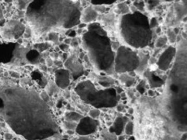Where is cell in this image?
<instances>
[{
  "label": "cell",
  "instance_id": "1",
  "mask_svg": "<svg viewBox=\"0 0 187 140\" xmlns=\"http://www.w3.org/2000/svg\"><path fill=\"white\" fill-rule=\"evenodd\" d=\"M0 99L3 105L1 116L17 134L39 140L45 132L48 138L49 134L53 136L58 132L47 104L36 91L4 82L0 84Z\"/></svg>",
  "mask_w": 187,
  "mask_h": 140
},
{
  "label": "cell",
  "instance_id": "2",
  "mask_svg": "<svg viewBox=\"0 0 187 140\" xmlns=\"http://www.w3.org/2000/svg\"><path fill=\"white\" fill-rule=\"evenodd\" d=\"M40 9H27L25 19L32 31L31 40L34 43L45 39L51 32L69 30L81 23V9L73 0H45Z\"/></svg>",
  "mask_w": 187,
  "mask_h": 140
},
{
  "label": "cell",
  "instance_id": "3",
  "mask_svg": "<svg viewBox=\"0 0 187 140\" xmlns=\"http://www.w3.org/2000/svg\"><path fill=\"white\" fill-rule=\"evenodd\" d=\"M137 140H180L181 131L160 101L142 98L137 105Z\"/></svg>",
  "mask_w": 187,
  "mask_h": 140
},
{
  "label": "cell",
  "instance_id": "4",
  "mask_svg": "<svg viewBox=\"0 0 187 140\" xmlns=\"http://www.w3.org/2000/svg\"><path fill=\"white\" fill-rule=\"evenodd\" d=\"M112 43L107 31L97 21L88 24L82 35V47L90 62L98 71L109 75L115 72V52Z\"/></svg>",
  "mask_w": 187,
  "mask_h": 140
},
{
  "label": "cell",
  "instance_id": "5",
  "mask_svg": "<svg viewBox=\"0 0 187 140\" xmlns=\"http://www.w3.org/2000/svg\"><path fill=\"white\" fill-rule=\"evenodd\" d=\"M118 30L124 45L137 50L146 48L153 39L149 18L142 11L135 10L121 16Z\"/></svg>",
  "mask_w": 187,
  "mask_h": 140
},
{
  "label": "cell",
  "instance_id": "6",
  "mask_svg": "<svg viewBox=\"0 0 187 140\" xmlns=\"http://www.w3.org/2000/svg\"><path fill=\"white\" fill-rule=\"evenodd\" d=\"M75 91L82 101L97 109L114 107L118 103L115 89L107 88L99 90L94 83L88 79L78 83Z\"/></svg>",
  "mask_w": 187,
  "mask_h": 140
},
{
  "label": "cell",
  "instance_id": "7",
  "mask_svg": "<svg viewBox=\"0 0 187 140\" xmlns=\"http://www.w3.org/2000/svg\"><path fill=\"white\" fill-rule=\"evenodd\" d=\"M140 57L137 50L126 45H120L115 51L114 71L119 74L134 72L140 66Z\"/></svg>",
  "mask_w": 187,
  "mask_h": 140
},
{
  "label": "cell",
  "instance_id": "8",
  "mask_svg": "<svg viewBox=\"0 0 187 140\" xmlns=\"http://www.w3.org/2000/svg\"><path fill=\"white\" fill-rule=\"evenodd\" d=\"M26 26L18 19H11L0 26V37L5 42H13L23 36Z\"/></svg>",
  "mask_w": 187,
  "mask_h": 140
},
{
  "label": "cell",
  "instance_id": "9",
  "mask_svg": "<svg viewBox=\"0 0 187 140\" xmlns=\"http://www.w3.org/2000/svg\"><path fill=\"white\" fill-rule=\"evenodd\" d=\"M64 65L75 80L84 75V67L80 61L79 55L75 52H72L69 55Z\"/></svg>",
  "mask_w": 187,
  "mask_h": 140
},
{
  "label": "cell",
  "instance_id": "10",
  "mask_svg": "<svg viewBox=\"0 0 187 140\" xmlns=\"http://www.w3.org/2000/svg\"><path fill=\"white\" fill-rule=\"evenodd\" d=\"M177 48L170 45L161 53L156 61L157 66L162 71H167L171 67L176 56Z\"/></svg>",
  "mask_w": 187,
  "mask_h": 140
},
{
  "label": "cell",
  "instance_id": "11",
  "mask_svg": "<svg viewBox=\"0 0 187 140\" xmlns=\"http://www.w3.org/2000/svg\"><path fill=\"white\" fill-rule=\"evenodd\" d=\"M99 125L98 121L91 117H82L75 128L76 132L81 136H87L95 132Z\"/></svg>",
  "mask_w": 187,
  "mask_h": 140
},
{
  "label": "cell",
  "instance_id": "12",
  "mask_svg": "<svg viewBox=\"0 0 187 140\" xmlns=\"http://www.w3.org/2000/svg\"><path fill=\"white\" fill-rule=\"evenodd\" d=\"M70 73L66 68H61L55 72V83L58 88L65 89L70 83Z\"/></svg>",
  "mask_w": 187,
  "mask_h": 140
},
{
  "label": "cell",
  "instance_id": "13",
  "mask_svg": "<svg viewBox=\"0 0 187 140\" xmlns=\"http://www.w3.org/2000/svg\"><path fill=\"white\" fill-rule=\"evenodd\" d=\"M99 14L95 10L92 6H88L81 12V22L89 24L96 21Z\"/></svg>",
  "mask_w": 187,
  "mask_h": 140
},
{
  "label": "cell",
  "instance_id": "14",
  "mask_svg": "<svg viewBox=\"0 0 187 140\" xmlns=\"http://www.w3.org/2000/svg\"><path fill=\"white\" fill-rule=\"evenodd\" d=\"M144 75L145 77L147 78L148 82L152 88L161 87L165 83V80L157 75V73L153 71L148 70L145 71L144 72Z\"/></svg>",
  "mask_w": 187,
  "mask_h": 140
},
{
  "label": "cell",
  "instance_id": "15",
  "mask_svg": "<svg viewBox=\"0 0 187 140\" xmlns=\"http://www.w3.org/2000/svg\"><path fill=\"white\" fill-rule=\"evenodd\" d=\"M174 13L178 20H183L187 16V0H183L181 2L174 5Z\"/></svg>",
  "mask_w": 187,
  "mask_h": 140
},
{
  "label": "cell",
  "instance_id": "16",
  "mask_svg": "<svg viewBox=\"0 0 187 140\" xmlns=\"http://www.w3.org/2000/svg\"><path fill=\"white\" fill-rule=\"evenodd\" d=\"M140 57V66L136 70L137 72L142 73L144 72L145 68L147 67L148 64L150 60V55L148 52H138Z\"/></svg>",
  "mask_w": 187,
  "mask_h": 140
},
{
  "label": "cell",
  "instance_id": "17",
  "mask_svg": "<svg viewBox=\"0 0 187 140\" xmlns=\"http://www.w3.org/2000/svg\"><path fill=\"white\" fill-rule=\"evenodd\" d=\"M125 122V118L121 117H118L114 123L113 125L110 127L109 131L114 133L116 135H121L124 129Z\"/></svg>",
  "mask_w": 187,
  "mask_h": 140
},
{
  "label": "cell",
  "instance_id": "18",
  "mask_svg": "<svg viewBox=\"0 0 187 140\" xmlns=\"http://www.w3.org/2000/svg\"><path fill=\"white\" fill-rule=\"evenodd\" d=\"M34 0H13L12 6L17 10L26 12Z\"/></svg>",
  "mask_w": 187,
  "mask_h": 140
},
{
  "label": "cell",
  "instance_id": "19",
  "mask_svg": "<svg viewBox=\"0 0 187 140\" xmlns=\"http://www.w3.org/2000/svg\"><path fill=\"white\" fill-rule=\"evenodd\" d=\"M115 10H116V13L119 14L121 16L131 12L130 7L125 2V1L120 2L116 5Z\"/></svg>",
  "mask_w": 187,
  "mask_h": 140
},
{
  "label": "cell",
  "instance_id": "20",
  "mask_svg": "<svg viewBox=\"0 0 187 140\" xmlns=\"http://www.w3.org/2000/svg\"><path fill=\"white\" fill-rule=\"evenodd\" d=\"M120 79L127 87H130L132 86L135 82V79L134 77L131 76L129 75L127 73L121 74V76L120 77Z\"/></svg>",
  "mask_w": 187,
  "mask_h": 140
},
{
  "label": "cell",
  "instance_id": "21",
  "mask_svg": "<svg viewBox=\"0 0 187 140\" xmlns=\"http://www.w3.org/2000/svg\"><path fill=\"white\" fill-rule=\"evenodd\" d=\"M119 0H90L92 6H111L118 2Z\"/></svg>",
  "mask_w": 187,
  "mask_h": 140
},
{
  "label": "cell",
  "instance_id": "22",
  "mask_svg": "<svg viewBox=\"0 0 187 140\" xmlns=\"http://www.w3.org/2000/svg\"><path fill=\"white\" fill-rule=\"evenodd\" d=\"M82 117H83L81 114L75 112H69L66 114V120L68 122H74L80 121Z\"/></svg>",
  "mask_w": 187,
  "mask_h": 140
},
{
  "label": "cell",
  "instance_id": "23",
  "mask_svg": "<svg viewBox=\"0 0 187 140\" xmlns=\"http://www.w3.org/2000/svg\"><path fill=\"white\" fill-rule=\"evenodd\" d=\"M168 42V40L166 36H161L156 39L155 42V47L156 49H160L163 48Z\"/></svg>",
  "mask_w": 187,
  "mask_h": 140
},
{
  "label": "cell",
  "instance_id": "24",
  "mask_svg": "<svg viewBox=\"0 0 187 140\" xmlns=\"http://www.w3.org/2000/svg\"><path fill=\"white\" fill-rule=\"evenodd\" d=\"M99 83L100 85L106 87V88H109L111 84H113L114 83V80L113 79L110 78H108V77H101L99 79Z\"/></svg>",
  "mask_w": 187,
  "mask_h": 140
},
{
  "label": "cell",
  "instance_id": "25",
  "mask_svg": "<svg viewBox=\"0 0 187 140\" xmlns=\"http://www.w3.org/2000/svg\"><path fill=\"white\" fill-rule=\"evenodd\" d=\"M168 42L172 44L176 43L177 39V35L174 32L173 29H170L167 32V35L166 36Z\"/></svg>",
  "mask_w": 187,
  "mask_h": 140
},
{
  "label": "cell",
  "instance_id": "26",
  "mask_svg": "<svg viewBox=\"0 0 187 140\" xmlns=\"http://www.w3.org/2000/svg\"><path fill=\"white\" fill-rule=\"evenodd\" d=\"M102 136L104 140H118L116 135L114 133L103 131L102 132Z\"/></svg>",
  "mask_w": 187,
  "mask_h": 140
},
{
  "label": "cell",
  "instance_id": "27",
  "mask_svg": "<svg viewBox=\"0 0 187 140\" xmlns=\"http://www.w3.org/2000/svg\"><path fill=\"white\" fill-rule=\"evenodd\" d=\"M134 125L132 122H128L125 127V132L127 135H131L134 132Z\"/></svg>",
  "mask_w": 187,
  "mask_h": 140
},
{
  "label": "cell",
  "instance_id": "28",
  "mask_svg": "<svg viewBox=\"0 0 187 140\" xmlns=\"http://www.w3.org/2000/svg\"><path fill=\"white\" fill-rule=\"evenodd\" d=\"M145 82L144 80H141L137 86V90L140 94H143L145 92Z\"/></svg>",
  "mask_w": 187,
  "mask_h": 140
},
{
  "label": "cell",
  "instance_id": "29",
  "mask_svg": "<svg viewBox=\"0 0 187 140\" xmlns=\"http://www.w3.org/2000/svg\"><path fill=\"white\" fill-rule=\"evenodd\" d=\"M100 114V111L97 109H92L89 112V115H90V117H91L92 118H93L95 120L99 116Z\"/></svg>",
  "mask_w": 187,
  "mask_h": 140
},
{
  "label": "cell",
  "instance_id": "30",
  "mask_svg": "<svg viewBox=\"0 0 187 140\" xmlns=\"http://www.w3.org/2000/svg\"><path fill=\"white\" fill-rule=\"evenodd\" d=\"M149 24L150 28L153 29L159 26V21L156 17H153L149 19Z\"/></svg>",
  "mask_w": 187,
  "mask_h": 140
},
{
  "label": "cell",
  "instance_id": "31",
  "mask_svg": "<svg viewBox=\"0 0 187 140\" xmlns=\"http://www.w3.org/2000/svg\"><path fill=\"white\" fill-rule=\"evenodd\" d=\"M53 61L50 57L45 59V65L48 68H52L53 66Z\"/></svg>",
  "mask_w": 187,
  "mask_h": 140
},
{
  "label": "cell",
  "instance_id": "32",
  "mask_svg": "<svg viewBox=\"0 0 187 140\" xmlns=\"http://www.w3.org/2000/svg\"><path fill=\"white\" fill-rule=\"evenodd\" d=\"M65 127L68 130H73L74 127H75V124H74V122H67L65 124Z\"/></svg>",
  "mask_w": 187,
  "mask_h": 140
},
{
  "label": "cell",
  "instance_id": "33",
  "mask_svg": "<svg viewBox=\"0 0 187 140\" xmlns=\"http://www.w3.org/2000/svg\"><path fill=\"white\" fill-rule=\"evenodd\" d=\"M58 46H59V48L60 50H62V51H64V52L66 51L67 50H68L69 48V45L65 44L64 43H61V44H59Z\"/></svg>",
  "mask_w": 187,
  "mask_h": 140
},
{
  "label": "cell",
  "instance_id": "34",
  "mask_svg": "<svg viewBox=\"0 0 187 140\" xmlns=\"http://www.w3.org/2000/svg\"><path fill=\"white\" fill-rule=\"evenodd\" d=\"M2 1H0V21L2 20L5 18V14L3 13V10L2 8Z\"/></svg>",
  "mask_w": 187,
  "mask_h": 140
},
{
  "label": "cell",
  "instance_id": "35",
  "mask_svg": "<svg viewBox=\"0 0 187 140\" xmlns=\"http://www.w3.org/2000/svg\"><path fill=\"white\" fill-rule=\"evenodd\" d=\"M9 75L14 79H18L19 78V74L16 71H12L11 72V73H9Z\"/></svg>",
  "mask_w": 187,
  "mask_h": 140
},
{
  "label": "cell",
  "instance_id": "36",
  "mask_svg": "<svg viewBox=\"0 0 187 140\" xmlns=\"http://www.w3.org/2000/svg\"><path fill=\"white\" fill-rule=\"evenodd\" d=\"M4 138H5V139L6 140H11L13 138V135L11 134H9V133H6L4 135Z\"/></svg>",
  "mask_w": 187,
  "mask_h": 140
},
{
  "label": "cell",
  "instance_id": "37",
  "mask_svg": "<svg viewBox=\"0 0 187 140\" xmlns=\"http://www.w3.org/2000/svg\"><path fill=\"white\" fill-rule=\"evenodd\" d=\"M77 140H95L92 138H88L85 136H82L81 137H80L79 138H77Z\"/></svg>",
  "mask_w": 187,
  "mask_h": 140
},
{
  "label": "cell",
  "instance_id": "38",
  "mask_svg": "<svg viewBox=\"0 0 187 140\" xmlns=\"http://www.w3.org/2000/svg\"><path fill=\"white\" fill-rule=\"evenodd\" d=\"M71 40H72V39H71V38L68 37V38H67V39H64V43L65 44L69 45V44L71 43Z\"/></svg>",
  "mask_w": 187,
  "mask_h": 140
},
{
  "label": "cell",
  "instance_id": "39",
  "mask_svg": "<svg viewBox=\"0 0 187 140\" xmlns=\"http://www.w3.org/2000/svg\"><path fill=\"white\" fill-rule=\"evenodd\" d=\"M187 132H185L183 133L181 137H180V140H187Z\"/></svg>",
  "mask_w": 187,
  "mask_h": 140
},
{
  "label": "cell",
  "instance_id": "40",
  "mask_svg": "<svg viewBox=\"0 0 187 140\" xmlns=\"http://www.w3.org/2000/svg\"><path fill=\"white\" fill-rule=\"evenodd\" d=\"M156 34H160L161 32V28L160 27H159V26H158L157 28H156Z\"/></svg>",
  "mask_w": 187,
  "mask_h": 140
},
{
  "label": "cell",
  "instance_id": "41",
  "mask_svg": "<svg viewBox=\"0 0 187 140\" xmlns=\"http://www.w3.org/2000/svg\"><path fill=\"white\" fill-rule=\"evenodd\" d=\"M174 32L175 33V34L178 36V34H179V29L178 28H174Z\"/></svg>",
  "mask_w": 187,
  "mask_h": 140
},
{
  "label": "cell",
  "instance_id": "42",
  "mask_svg": "<svg viewBox=\"0 0 187 140\" xmlns=\"http://www.w3.org/2000/svg\"><path fill=\"white\" fill-rule=\"evenodd\" d=\"M116 91L117 93H122V89L121 88H118L117 89H116Z\"/></svg>",
  "mask_w": 187,
  "mask_h": 140
},
{
  "label": "cell",
  "instance_id": "43",
  "mask_svg": "<svg viewBox=\"0 0 187 140\" xmlns=\"http://www.w3.org/2000/svg\"><path fill=\"white\" fill-rule=\"evenodd\" d=\"M148 93H149V96H153V95H154V92H153V91L152 90L149 91Z\"/></svg>",
  "mask_w": 187,
  "mask_h": 140
},
{
  "label": "cell",
  "instance_id": "44",
  "mask_svg": "<svg viewBox=\"0 0 187 140\" xmlns=\"http://www.w3.org/2000/svg\"><path fill=\"white\" fill-rule=\"evenodd\" d=\"M125 137L124 136H120L118 138V140H125Z\"/></svg>",
  "mask_w": 187,
  "mask_h": 140
},
{
  "label": "cell",
  "instance_id": "45",
  "mask_svg": "<svg viewBox=\"0 0 187 140\" xmlns=\"http://www.w3.org/2000/svg\"><path fill=\"white\" fill-rule=\"evenodd\" d=\"M129 140H136V138H135L134 136H131V137L129 138Z\"/></svg>",
  "mask_w": 187,
  "mask_h": 140
},
{
  "label": "cell",
  "instance_id": "46",
  "mask_svg": "<svg viewBox=\"0 0 187 140\" xmlns=\"http://www.w3.org/2000/svg\"><path fill=\"white\" fill-rule=\"evenodd\" d=\"M51 138H52V137H50V138H45V139H42V140H53L52 139H51Z\"/></svg>",
  "mask_w": 187,
  "mask_h": 140
},
{
  "label": "cell",
  "instance_id": "47",
  "mask_svg": "<svg viewBox=\"0 0 187 140\" xmlns=\"http://www.w3.org/2000/svg\"><path fill=\"white\" fill-rule=\"evenodd\" d=\"M125 0H119L118 1V2H124Z\"/></svg>",
  "mask_w": 187,
  "mask_h": 140
},
{
  "label": "cell",
  "instance_id": "48",
  "mask_svg": "<svg viewBox=\"0 0 187 140\" xmlns=\"http://www.w3.org/2000/svg\"><path fill=\"white\" fill-rule=\"evenodd\" d=\"M166 1H172V0H165Z\"/></svg>",
  "mask_w": 187,
  "mask_h": 140
}]
</instances>
